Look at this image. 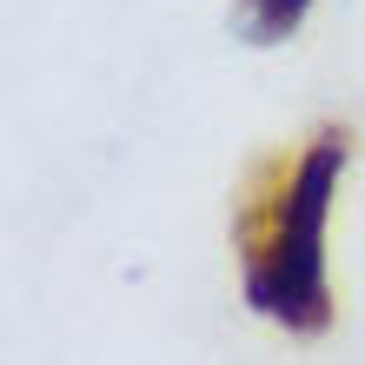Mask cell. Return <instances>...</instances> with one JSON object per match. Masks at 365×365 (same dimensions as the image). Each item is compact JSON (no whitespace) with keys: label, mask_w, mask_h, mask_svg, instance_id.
<instances>
[{"label":"cell","mask_w":365,"mask_h":365,"mask_svg":"<svg viewBox=\"0 0 365 365\" xmlns=\"http://www.w3.org/2000/svg\"><path fill=\"white\" fill-rule=\"evenodd\" d=\"M352 133L319 126L306 153L252 166L246 200L232 212V246L246 272V306L279 319L286 332H326L332 326V286H326V212L346 166Z\"/></svg>","instance_id":"1"},{"label":"cell","mask_w":365,"mask_h":365,"mask_svg":"<svg viewBox=\"0 0 365 365\" xmlns=\"http://www.w3.org/2000/svg\"><path fill=\"white\" fill-rule=\"evenodd\" d=\"M312 0H232V27H240L252 47H272V40H286L299 20H306Z\"/></svg>","instance_id":"2"}]
</instances>
